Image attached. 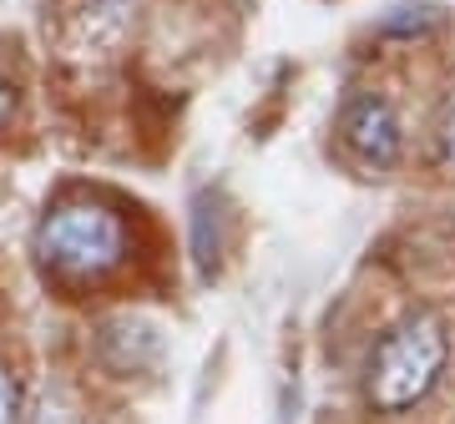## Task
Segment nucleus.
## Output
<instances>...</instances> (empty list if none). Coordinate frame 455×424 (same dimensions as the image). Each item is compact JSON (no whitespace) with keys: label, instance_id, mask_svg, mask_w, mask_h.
<instances>
[{"label":"nucleus","instance_id":"obj_1","mask_svg":"<svg viewBox=\"0 0 455 424\" xmlns=\"http://www.w3.org/2000/svg\"><path fill=\"white\" fill-rule=\"evenodd\" d=\"M445 359H451L445 324L425 309L405 313L370 349V364H364V404L374 414H405V409L425 404L430 389L440 384V374H445Z\"/></svg>","mask_w":455,"mask_h":424},{"label":"nucleus","instance_id":"obj_2","mask_svg":"<svg viewBox=\"0 0 455 424\" xmlns=\"http://www.w3.org/2000/svg\"><path fill=\"white\" fill-rule=\"evenodd\" d=\"M36 253L61 278H101L127 258V223L101 202H66L36 228Z\"/></svg>","mask_w":455,"mask_h":424},{"label":"nucleus","instance_id":"obj_3","mask_svg":"<svg viewBox=\"0 0 455 424\" xmlns=\"http://www.w3.org/2000/svg\"><path fill=\"white\" fill-rule=\"evenodd\" d=\"M339 131H344V142H349V152H355L359 162H370V167H395L400 162L405 131H400L395 106L379 97V91H355V97L344 101Z\"/></svg>","mask_w":455,"mask_h":424},{"label":"nucleus","instance_id":"obj_4","mask_svg":"<svg viewBox=\"0 0 455 424\" xmlns=\"http://www.w3.org/2000/svg\"><path fill=\"white\" fill-rule=\"evenodd\" d=\"M435 20H440L435 5H400V16H390L379 31L385 35H420V31H430Z\"/></svg>","mask_w":455,"mask_h":424},{"label":"nucleus","instance_id":"obj_5","mask_svg":"<svg viewBox=\"0 0 455 424\" xmlns=\"http://www.w3.org/2000/svg\"><path fill=\"white\" fill-rule=\"evenodd\" d=\"M193 247H197V268H203V278L218 268V217H212V228H208V217H203V202H197V217H193Z\"/></svg>","mask_w":455,"mask_h":424},{"label":"nucleus","instance_id":"obj_6","mask_svg":"<svg viewBox=\"0 0 455 424\" xmlns=\"http://www.w3.org/2000/svg\"><path fill=\"white\" fill-rule=\"evenodd\" d=\"M435 152H440V162L445 167H455V97L440 106V116H435Z\"/></svg>","mask_w":455,"mask_h":424},{"label":"nucleus","instance_id":"obj_7","mask_svg":"<svg viewBox=\"0 0 455 424\" xmlns=\"http://www.w3.org/2000/svg\"><path fill=\"white\" fill-rule=\"evenodd\" d=\"M20 414V394H16V379L0 369V424H16Z\"/></svg>","mask_w":455,"mask_h":424},{"label":"nucleus","instance_id":"obj_8","mask_svg":"<svg viewBox=\"0 0 455 424\" xmlns=\"http://www.w3.org/2000/svg\"><path fill=\"white\" fill-rule=\"evenodd\" d=\"M11 116H16V86H11L5 76H0V127H5Z\"/></svg>","mask_w":455,"mask_h":424}]
</instances>
